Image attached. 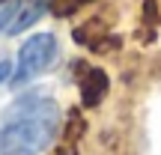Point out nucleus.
I'll return each mask as SVG.
<instances>
[{"label": "nucleus", "mask_w": 161, "mask_h": 155, "mask_svg": "<svg viewBox=\"0 0 161 155\" xmlns=\"http://www.w3.org/2000/svg\"><path fill=\"white\" fill-rule=\"evenodd\" d=\"M78 86H80V104H84V108H96V104H102V98L108 96L110 78L104 75V69L90 66V69L84 72V78H80Z\"/></svg>", "instance_id": "obj_3"}, {"label": "nucleus", "mask_w": 161, "mask_h": 155, "mask_svg": "<svg viewBox=\"0 0 161 155\" xmlns=\"http://www.w3.org/2000/svg\"><path fill=\"white\" fill-rule=\"evenodd\" d=\"M18 3H21V0H0V30H6V27L12 24Z\"/></svg>", "instance_id": "obj_5"}, {"label": "nucleus", "mask_w": 161, "mask_h": 155, "mask_svg": "<svg viewBox=\"0 0 161 155\" xmlns=\"http://www.w3.org/2000/svg\"><path fill=\"white\" fill-rule=\"evenodd\" d=\"M60 131V104L45 92H27L0 116V155H42Z\"/></svg>", "instance_id": "obj_1"}, {"label": "nucleus", "mask_w": 161, "mask_h": 155, "mask_svg": "<svg viewBox=\"0 0 161 155\" xmlns=\"http://www.w3.org/2000/svg\"><path fill=\"white\" fill-rule=\"evenodd\" d=\"M12 75H15L12 63H9V60H0V86H3V84H9V80H12Z\"/></svg>", "instance_id": "obj_6"}, {"label": "nucleus", "mask_w": 161, "mask_h": 155, "mask_svg": "<svg viewBox=\"0 0 161 155\" xmlns=\"http://www.w3.org/2000/svg\"><path fill=\"white\" fill-rule=\"evenodd\" d=\"M57 51H60L57 39H54L51 33L30 36V39L21 45V51H18V69H15V75H12L9 86H24L33 78L45 75V72L54 66V60H57Z\"/></svg>", "instance_id": "obj_2"}, {"label": "nucleus", "mask_w": 161, "mask_h": 155, "mask_svg": "<svg viewBox=\"0 0 161 155\" xmlns=\"http://www.w3.org/2000/svg\"><path fill=\"white\" fill-rule=\"evenodd\" d=\"M48 3H51V0H21L18 9H15L12 24L6 27V33H9V36H18V33H24V30H30L48 12Z\"/></svg>", "instance_id": "obj_4"}]
</instances>
